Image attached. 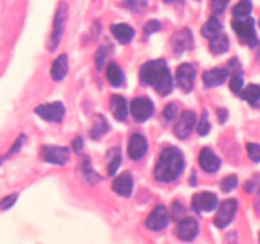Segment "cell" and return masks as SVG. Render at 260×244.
<instances>
[{
  "label": "cell",
  "instance_id": "cell-1",
  "mask_svg": "<svg viewBox=\"0 0 260 244\" xmlns=\"http://www.w3.org/2000/svg\"><path fill=\"white\" fill-rule=\"evenodd\" d=\"M140 79L145 85H150L160 94L168 96L173 90V78L164 60L147 61L140 70Z\"/></svg>",
  "mask_w": 260,
  "mask_h": 244
},
{
  "label": "cell",
  "instance_id": "cell-2",
  "mask_svg": "<svg viewBox=\"0 0 260 244\" xmlns=\"http://www.w3.org/2000/svg\"><path fill=\"white\" fill-rule=\"evenodd\" d=\"M184 169V157L178 147H167L160 154L155 165L154 175L159 182L169 183L178 179Z\"/></svg>",
  "mask_w": 260,
  "mask_h": 244
},
{
  "label": "cell",
  "instance_id": "cell-3",
  "mask_svg": "<svg viewBox=\"0 0 260 244\" xmlns=\"http://www.w3.org/2000/svg\"><path fill=\"white\" fill-rule=\"evenodd\" d=\"M233 28L241 43L249 47L258 45V36L255 32V20L253 18H236L233 20Z\"/></svg>",
  "mask_w": 260,
  "mask_h": 244
},
{
  "label": "cell",
  "instance_id": "cell-4",
  "mask_svg": "<svg viewBox=\"0 0 260 244\" xmlns=\"http://www.w3.org/2000/svg\"><path fill=\"white\" fill-rule=\"evenodd\" d=\"M238 207L239 203L236 200H234V198L225 200L221 203L220 207H218L217 214H216L215 219H213V224L220 229L226 228L235 218Z\"/></svg>",
  "mask_w": 260,
  "mask_h": 244
},
{
  "label": "cell",
  "instance_id": "cell-5",
  "mask_svg": "<svg viewBox=\"0 0 260 244\" xmlns=\"http://www.w3.org/2000/svg\"><path fill=\"white\" fill-rule=\"evenodd\" d=\"M66 18H68V5L65 3H61L58 5L55 14V20H53V29L50 40V50L55 51L57 46L60 45V41L62 38L63 27H65Z\"/></svg>",
  "mask_w": 260,
  "mask_h": 244
},
{
  "label": "cell",
  "instance_id": "cell-6",
  "mask_svg": "<svg viewBox=\"0 0 260 244\" xmlns=\"http://www.w3.org/2000/svg\"><path fill=\"white\" fill-rule=\"evenodd\" d=\"M36 114L43 118L47 122H58L62 121L63 114H65V107L61 102H53V103L41 104L35 109Z\"/></svg>",
  "mask_w": 260,
  "mask_h": 244
},
{
  "label": "cell",
  "instance_id": "cell-7",
  "mask_svg": "<svg viewBox=\"0 0 260 244\" xmlns=\"http://www.w3.org/2000/svg\"><path fill=\"white\" fill-rule=\"evenodd\" d=\"M43 160L52 164L65 165L70 159V150L65 146H53V145H46L41 150Z\"/></svg>",
  "mask_w": 260,
  "mask_h": 244
},
{
  "label": "cell",
  "instance_id": "cell-8",
  "mask_svg": "<svg viewBox=\"0 0 260 244\" xmlns=\"http://www.w3.org/2000/svg\"><path fill=\"white\" fill-rule=\"evenodd\" d=\"M177 83L178 86L182 89L184 93H189L194 85V79H196V69L194 66L190 64H182L178 66L177 69Z\"/></svg>",
  "mask_w": 260,
  "mask_h": 244
},
{
  "label": "cell",
  "instance_id": "cell-9",
  "mask_svg": "<svg viewBox=\"0 0 260 244\" xmlns=\"http://www.w3.org/2000/svg\"><path fill=\"white\" fill-rule=\"evenodd\" d=\"M131 113L136 121L144 122L154 113V104L149 98L140 97L131 102Z\"/></svg>",
  "mask_w": 260,
  "mask_h": 244
},
{
  "label": "cell",
  "instance_id": "cell-10",
  "mask_svg": "<svg viewBox=\"0 0 260 244\" xmlns=\"http://www.w3.org/2000/svg\"><path fill=\"white\" fill-rule=\"evenodd\" d=\"M196 121H197V117L193 111H184L180 116V118L178 119V122L174 126V134L178 139H187L193 131V127H194Z\"/></svg>",
  "mask_w": 260,
  "mask_h": 244
},
{
  "label": "cell",
  "instance_id": "cell-11",
  "mask_svg": "<svg viewBox=\"0 0 260 244\" xmlns=\"http://www.w3.org/2000/svg\"><path fill=\"white\" fill-rule=\"evenodd\" d=\"M217 203L218 198L216 193L213 192L196 193L192 200V206L197 212H201V211H206V212L213 211L216 206H217Z\"/></svg>",
  "mask_w": 260,
  "mask_h": 244
},
{
  "label": "cell",
  "instance_id": "cell-12",
  "mask_svg": "<svg viewBox=\"0 0 260 244\" xmlns=\"http://www.w3.org/2000/svg\"><path fill=\"white\" fill-rule=\"evenodd\" d=\"M169 221V212L165 206H157L146 219V228L152 231L162 230Z\"/></svg>",
  "mask_w": 260,
  "mask_h": 244
},
{
  "label": "cell",
  "instance_id": "cell-13",
  "mask_svg": "<svg viewBox=\"0 0 260 244\" xmlns=\"http://www.w3.org/2000/svg\"><path fill=\"white\" fill-rule=\"evenodd\" d=\"M147 140L142 135L134 134L128 141V147H127V154L132 160H140L145 157L147 151Z\"/></svg>",
  "mask_w": 260,
  "mask_h": 244
},
{
  "label": "cell",
  "instance_id": "cell-14",
  "mask_svg": "<svg viewBox=\"0 0 260 244\" xmlns=\"http://www.w3.org/2000/svg\"><path fill=\"white\" fill-rule=\"evenodd\" d=\"M198 231H200L198 223L192 218H187L184 220H182L177 225V229H175V233H177L178 238L184 241L193 240L197 236Z\"/></svg>",
  "mask_w": 260,
  "mask_h": 244
},
{
  "label": "cell",
  "instance_id": "cell-15",
  "mask_svg": "<svg viewBox=\"0 0 260 244\" xmlns=\"http://www.w3.org/2000/svg\"><path fill=\"white\" fill-rule=\"evenodd\" d=\"M198 162H200L201 168L207 173L217 172L221 167V159L208 147L201 150Z\"/></svg>",
  "mask_w": 260,
  "mask_h": 244
},
{
  "label": "cell",
  "instance_id": "cell-16",
  "mask_svg": "<svg viewBox=\"0 0 260 244\" xmlns=\"http://www.w3.org/2000/svg\"><path fill=\"white\" fill-rule=\"evenodd\" d=\"M173 47L177 55H182L187 48H192L193 37L192 33L188 29H179L174 36H173Z\"/></svg>",
  "mask_w": 260,
  "mask_h": 244
},
{
  "label": "cell",
  "instance_id": "cell-17",
  "mask_svg": "<svg viewBox=\"0 0 260 244\" xmlns=\"http://www.w3.org/2000/svg\"><path fill=\"white\" fill-rule=\"evenodd\" d=\"M132 188H134V178L129 172H123L114 179L113 191L119 196L128 197L132 193Z\"/></svg>",
  "mask_w": 260,
  "mask_h": 244
},
{
  "label": "cell",
  "instance_id": "cell-18",
  "mask_svg": "<svg viewBox=\"0 0 260 244\" xmlns=\"http://www.w3.org/2000/svg\"><path fill=\"white\" fill-rule=\"evenodd\" d=\"M109 108H111L114 118L118 119V121H124L128 116V106H127L126 99L118 94L112 96L111 102H109Z\"/></svg>",
  "mask_w": 260,
  "mask_h": 244
},
{
  "label": "cell",
  "instance_id": "cell-19",
  "mask_svg": "<svg viewBox=\"0 0 260 244\" xmlns=\"http://www.w3.org/2000/svg\"><path fill=\"white\" fill-rule=\"evenodd\" d=\"M229 76L228 69H220L216 68L212 70H207L203 74V81H205L206 86L208 88H213V86L221 85L226 81Z\"/></svg>",
  "mask_w": 260,
  "mask_h": 244
},
{
  "label": "cell",
  "instance_id": "cell-20",
  "mask_svg": "<svg viewBox=\"0 0 260 244\" xmlns=\"http://www.w3.org/2000/svg\"><path fill=\"white\" fill-rule=\"evenodd\" d=\"M112 35L114 36L117 41L122 45H127L132 41L135 36V30L131 25L126 24V23H118V24H113L111 27Z\"/></svg>",
  "mask_w": 260,
  "mask_h": 244
},
{
  "label": "cell",
  "instance_id": "cell-21",
  "mask_svg": "<svg viewBox=\"0 0 260 244\" xmlns=\"http://www.w3.org/2000/svg\"><path fill=\"white\" fill-rule=\"evenodd\" d=\"M69 71V58L66 55H60L52 64L51 78L55 81H61Z\"/></svg>",
  "mask_w": 260,
  "mask_h": 244
},
{
  "label": "cell",
  "instance_id": "cell-22",
  "mask_svg": "<svg viewBox=\"0 0 260 244\" xmlns=\"http://www.w3.org/2000/svg\"><path fill=\"white\" fill-rule=\"evenodd\" d=\"M241 98L248 102L251 107L260 109V85L250 84L241 92Z\"/></svg>",
  "mask_w": 260,
  "mask_h": 244
},
{
  "label": "cell",
  "instance_id": "cell-23",
  "mask_svg": "<svg viewBox=\"0 0 260 244\" xmlns=\"http://www.w3.org/2000/svg\"><path fill=\"white\" fill-rule=\"evenodd\" d=\"M221 30H222V24L220 23V20L216 17H211L202 27V35L207 40H212L221 35Z\"/></svg>",
  "mask_w": 260,
  "mask_h": 244
},
{
  "label": "cell",
  "instance_id": "cell-24",
  "mask_svg": "<svg viewBox=\"0 0 260 244\" xmlns=\"http://www.w3.org/2000/svg\"><path fill=\"white\" fill-rule=\"evenodd\" d=\"M107 79L113 86H121L124 81L123 71L117 64L111 63L107 66Z\"/></svg>",
  "mask_w": 260,
  "mask_h": 244
},
{
  "label": "cell",
  "instance_id": "cell-25",
  "mask_svg": "<svg viewBox=\"0 0 260 244\" xmlns=\"http://www.w3.org/2000/svg\"><path fill=\"white\" fill-rule=\"evenodd\" d=\"M229 37L225 35H218L217 37L210 40V48L215 55H220V53H225L229 50Z\"/></svg>",
  "mask_w": 260,
  "mask_h": 244
},
{
  "label": "cell",
  "instance_id": "cell-26",
  "mask_svg": "<svg viewBox=\"0 0 260 244\" xmlns=\"http://www.w3.org/2000/svg\"><path fill=\"white\" fill-rule=\"evenodd\" d=\"M109 130V125L107 122V119L104 118L102 114H98L95 116V119H94V126L91 129V137L93 139H99L103 135L107 134V131Z\"/></svg>",
  "mask_w": 260,
  "mask_h": 244
},
{
  "label": "cell",
  "instance_id": "cell-27",
  "mask_svg": "<svg viewBox=\"0 0 260 244\" xmlns=\"http://www.w3.org/2000/svg\"><path fill=\"white\" fill-rule=\"evenodd\" d=\"M253 10V3L251 0H240L235 7L233 8V14L236 18H246Z\"/></svg>",
  "mask_w": 260,
  "mask_h": 244
},
{
  "label": "cell",
  "instance_id": "cell-28",
  "mask_svg": "<svg viewBox=\"0 0 260 244\" xmlns=\"http://www.w3.org/2000/svg\"><path fill=\"white\" fill-rule=\"evenodd\" d=\"M238 183H239L238 177H236L235 174H231V175H228V177H225L222 180H221L220 187L223 192L229 193L238 187Z\"/></svg>",
  "mask_w": 260,
  "mask_h": 244
},
{
  "label": "cell",
  "instance_id": "cell-29",
  "mask_svg": "<svg viewBox=\"0 0 260 244\" xmlns=\"http://www.w3.org/2000/svg\"><path fill=\"white\" fill-rule=\"evenodd\" d=\"M83 172H84V175H85V177H86V179H88V182H90L91 185H96V183H98L99 180H102L101 175L95 174V172H94V170L91 169L90 162H89L88 159H86L85 162H84Z\"/></svg>",
  "mask_w": 260,
  "mask_h": 244
},
{
  "label": "cell",
  "instance_id": "cell-30",
  "mask_svg": "<svg viewBox=\"0 0 260 244\" xmlns=\"http://www.w3.org/2000/svg\"><path fill=\"white\" fill-rule=\"evenodd\" d=\"M244 85V79H243V74H234L233 78L230 80V89L234 92L235 94H239L243 89Z\"/></svg>",
  "mask_w": 260,
  "mask_h": 244
},
{
  "label": "cell",
  "instance_id": "cell-31",
  "mask_svg": "<svg viewBox=\"0 0 260 244\" xmlns=\"http://www.w3.org/2000/svg\"><path fill=\"white\" fill-rule=\"evenodd\" d=\"M121 160H122L121 151H119L118 149H116V154L113 155V158H112L111 162H109V164H108V174L109 175L116 174L117 169H118L119 165H121Z\"/></svg>",
  "mask_w": 260,
  "mask_h": 244
},
{
  "label": "cell",
  "instance_id": "cell-32",
  "mask_svg": "<svg viewBox=\"0 0 260 244\" xmlns=\"http://www.w3.org/2000/svg\"><path fill=\"white\" fill-rule=\"evenodd\" d=\"M184 214H185L184 206H183L180 202H178V201H175L172 206V210H170V215H172L173 220L179 221L180 219L184 216Z\"/></svg>",
  "mask_w": 260,
  "mask_h": 244
},
{
  "label": "cell",
  "instance_id": "cell-33",
  "mask_svg": "<svg viewBox=\"0 0 260 244\" xmlns=\"http://www.w3.org/2000/svg\"><path fill=\"white\" fill-rule=\"evenodd\" d=\"M246 150H248V155L253 162L259 163L260 162V145L254 144V142H249L246 145Z\"/></svg>",
  "mask_w": 260,
  "mask_h": 244
},
{
  "label": "cell",
  "instance_id": "cell-34",
  "mask_svg": "<svg viewBox=\"0 0 260 244\" xmlns=\"http://www.w3.org/2000/svg\"><path fill=\"white\" fill-rule=\"evenodd\" d=\"M210 130H211V125L207 119V111H205L203 112L202 117H201L200 124H198V134H200L201 136H206V135L210 132Z\"/></svg>",
  "mask_w": 260,
  "mask_h": 244
},
{
  "label": "cell",
  "instance_id": "cell-35",
  "mask_svg": "<svg viewBox=\"0 0 260 244\" xmlns=\"http://www.w3.org/2000/svg\"><path fill=\"white\" fill-rule=\"evenodd\" d=\"M230 0H212L211 2V8L215 14H222L225 9L228 8Z\"/></svg>",
  "mask_w": 260,
  "mask_h": 244
},
{
  "label": "cell",
  "instance_id": "cell-36",
  "mask_svg": "<svg viewBox=\"0 0 260 244\" xmlns=\"http://www.w3.org/2000/svg\"><path fill=\"white\" fill-rule=\"evenodd\" d=\"M146 0H126L127 8L136 13L142 12L145 9V7H146Z\"/></svg>",
  "mask_w": 260,
  "mask_h": 244
},
{
  "label": "cell",
  "instance_id": "cell-37",
  "mask_svg": "<svg viewBox=\"0 0 260 244\" xmlns=\"http://www.w3.org/2000/svg\"><path fill=\"white\" fill-rule=\"evenodd\" d=\"M162 113H164L165 119H167L168 122L173 121V119H174V117L177 116V113H178V106H177V104H174V103L168 104V106L165 107V109H164V112H162Z\"/></svg>",
  "mask_w": 260,
  "mask_h": 244
},
{
  "label": "cell",
  "instance_id": "cell-38",
  "mask_svg": "<svg viewBox=\"0 0 260 244\" xmlns=\"http://www.w3.org/2000/svg\"><path fill=\"white\" fill-rule=\"evenodd\" d=\"M17 198L18 193H13V195H9L7 196V197L3 198V200L0 201V210H8V208L12 207L15 203V201H17Z\"/></svg>",
  "mask_w": 260,
  "mask_h": 244
},
{
  "label": "cell",
  "instance_id": "cell-39",
  "mask_svg": "<svg viewBox=\"0 0 260 244\" xmlns=\"http://www.w3.org/2000/svg\"><path fill=\"white\" fill-rule=\"evenodd\" d=\"M160 28H161V24H160L159 20H156V19L150 20V22H147L146 24L144 25V30L146 35H152V33H156Z\"/></svg>",
  "mask_w": 260,
  "mask_h": 244
},
{
  "label": "cell",
  "instance_id": "cell-40",
  "mask_svg": "<svg viewBox=\"0 0 260 244\" xmlns=\"http://www.w3.org/2000/svg\"><path fill=\"white\" fill-rule=\"evenodd\" d=\"M104 58H106V48H104V46H101V47L96 50L95 53V65L98 70H101V69L103 68Z\"/></svg>",
  "mask_w": 260,
  "mask_h": 244
},
{
  "label": "cell",
  "instance_id": "cell-41",
  "mask_svg": "<svg viewBox=\"0 0 260 244\" xmlns=\"http://www.w3.org/2000/svg\"><path fill=\"white\" fill-rule=\"evenodd\" d=\"M24 140H25V136H24V135H20V136L18 137L17 140H15L14 145H13L12 149H10V151H9V154H8V157H12V155L17 154V152L19 151V150H20V147H22L23 141H24Z\"/></svg>",
  "mask_w": 260,
  "mask_h": 244
},
{
  "label": "cell",
  "instance_id": "cell-42",
  "mask_svg": "<svg viewBox=\"0 0 260 244\" xmlns=\"http://www.w3.org/2000/svg\"><path fill=\"white\" fill-rule=\"evenodd\" d=\"M73 147H74V150H75V151H78V152L80 151L81 149H83V139H81L80 136H78L75 140H74Z\"/></svg>",
  "mask_w": 260,
  "mask_h": 244
},
{
  "label": "cell",
  "instance_id": "cell-43",
  "mask_svg": "<svg viewBox=\"0 0 260 244\" xmlns=\"http://www.w3.org/2000/svg\"><path fill=\"white\" fill-rule=\"evenodd\" d=\"M217 114H218V119H220L221 124H225L226 119H228V117H229L228 111H226V109H223V108H220L217 111Z\"/></svg>",
  "mask_w": 260,
  "mask_h": 244
},
{
  "label": "cell",
  "instance_id": "cell-44",
  "mask_svg": "<svg viewBox=\"0 0 260 244\" xmlns=\"http://www.w3.org/2000/svg\"><path fill=\"white\" fill-rule=\"evenodd\" d=\"M164 2L165 3H173V2H174V0H164Z\"/></svg>",
  "mask_w": 260,
  "mask_h": 244
},
{
  "label": "cell",
  "instance_id": "cell-45",
  "mask_svg": "<svg viewBox=\"0 0 260 244\" xmlns=\"http://www.w3.org/2000/svg\"><path fill=\"white\" fill-rule=\"evenodd\" d=\"M2 163H3V158L0 157V165H2Z\"/></svg>",
  "mask_w": 260,
  "mask_h": 244
},
{
  "label": "cell",
  "instance_id": "cell-46",
  "mask_svg": "<svg viewBox=\"0 0 260 244\" xmlns=\"http://www.w3.org/2000/svg\"><path fill=\"white\" fill-rule=\"evenodd\" d=\"M259 27H260V20H259Z\"/></svg>",
  "mask_w": 260,
  "mask_h": 244
}]
</instances>
